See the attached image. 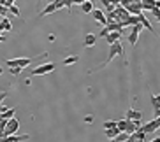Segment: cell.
Here are the masks:
<instances>
[{"label":"cell","mask_w":160,"mask_h":142,"mask_svg":"<svg viewBox=\"0 0 160 142\" xmlns=\"http://www.w3.org/2000/svg\"><path fill=\"white\" fill-rule=\"evenodd\" d=\"M114 56H123V46L122 42H114L113 46H109V51H108V60L102 63V65H99L97 69H104V67L108 65V63H111L114 60Z\"/></svg>","instance_id":"6da1fadb"},{"label":"cell","mask_w":160,"mask_h":142,"mask_svg":"<svg viewBox=\"0 0 160 142\" xmlns=\"http://www.w3.org/2000/svg\"><path fill=\"white\" fill-rule=\"evenodd\" d=\"M120 5H122L123 9L127 11L130 16H139L142 12L141 9V2L139 0H134V2H128V0H123V2H120Z\"/></svg>","instance_id":"7a4b0ae2"},{"label":"cell","mask_w":160,"mask_h":142,"mask_svg":"<svg viewBox=\"0 0 160 142\" xmlns=\"http://www.w3.org/2000/svg\"><path fill=\"white\" fill-rule=\"evenodd\" d=\"M57 69V65L55 63H51V62H48V63H42V65H39V67H35L32 70V76H44V74H49V72H53Z\"/></svg>","instance_id":"3957f363"},{"label":"cell","mask_w":160,"mask_h":142,"mask_svg":"<svg viewBox=\"0 0 160 142\" xmlns=\"http://www.w3.org/2000/svg\"><path fill=\"white\" fill-rule=\"evenodd\" d=\"M33 60H35V58H16V60H7L5 63H7V67H9V69H14V67L25 69V67H28Z\"/></svg>","instance_id":"277c9868"},{"label":"cell","mask_w":160,"mask_h":142,"mask_svg":"<svg viewBox=\"0 0 160 142\" xmlns=\"http://www.w3.org/2000/svg\"><path fill=\"white\" fill-rule=\"evenodd\" d=\"M158 128H160V119H158V118H153L151 121H148L146 125H142L141 130H142L144 133H153V132H157Z\"/></svg>","instance_id":"5b68a950"},{"label":"cell","mask_w":160,"mask_h":142,"mask_svg":"<svg viewBox=\"0 0 160 142\" xmlns=\"http://www.w3.org/2000/svg\"><path fill=\"white\" fill-rule=\"evenodd\" d=\"M142 30L141 25H136V26H132V32L127 33V39H128V44L130 46H136L137 40H139V32Z\"/></svg>","instance_id":"8992f818"},{"label":"cell","mask_w":160,"mask_h":142,"mask_svg":"<svg viewBox=\"0 0 160 142\" xmlns=\"http://www.w3.org/2000/svg\"><path fill=\"white\" fill-rule=\"evenodd\" d=\"M137 18H139V25H141L142 28L150 30V32L153 33V35H157V39H160V37H158V33L155 32V28H153V26H151V23H150V21H148V18H146V16H144V12H141V14L137 16Z\"/></svg>","instance_id":"52a82bcc"},{"label":"cell","mask_w":160,"mask_h":142,"mask_svg":"<svg viewBox=\"0 0 160 142\" xmlns=\"http://www.w3.org/2000/svg\"><path fill=\"white\" fill-rule=\"evenodd\" d=\"M125 119H127V121H139V123H141L142 112L141 111H136V109H128L127 112H125Z\"/></svg>","instance_id":"ba28073f"},{"label":"cell","mask_w":160,"mask_h":142,"mask_svg":"<svg viewBox=\"0 0 160 142\" xmlns=\"http://www.w3.org/2000/svg\"><path fill=\"white\" fill-rule=\"evenodd\" d=\"M92 16L95 18V21L100 25H104V26H108V18H106V12L100 9H93L92 11Z\"/></svg>","instance_id":"9c48e42d"},{"label":"cell","mask_w":160,"mask_h":142,"mask_svg":"<svg viewBox=\"0 0 160 142\" xmlns=\"http://www.w3.org/2000/svg\"><path fill=\"white\" fill-rule=\"evenodd\" d=\"M30 135H9L5 139H0V142H23V140H28Z\"/></svg>","instance_id":"30bf717a"},{"label":"cell","mask_w":160,"mask_h":142,"mask_svg":"<svg viewBox=\"0 0 160 142\" xmlns=\"http://www.w3.org/2000/svg\"><path fill=\"white\" fill-rule=\"evenodd\" d=\"M122 35H123V30H122V32H111V33L108 35V37H106V40H108L109 46H113L114 42H120Z\"/></svg>","instance_id":"8fae6325"},{"label":"cell","mask_w":160,"mask_h":142,"mask_svg":"<svg viewBox=\"0 0 160 142\" xmlns=\"http://www.w3.org/2000/svg\"><path fill=\"white\" fill-rule=\"evenodd\" d=\"M139 128H141V123H139V121H128L125 133H127V135H132V133H136Z\"/></svg>","instance_id":"7c38bea8"},{"label":"cell","mask_w":160,"mask_h":142,"mask_svg":"<svg viewBox=\"0 0 160 142\" xmlns=\"http://www.w3.org/2000/svg\"><path fill=\"white\" fill-rule=\"evenodd\" d=\"M95 42H97V35H95V33H88L86 39H85V42H83V46L85 47H93Z\"/></svg>","instance_id":"4fadbf2b"},{"label":"cell","mask_w":160,"mask_h":142,"mask_svg":"<svg viewBox=\"0 0 160 142\" xmlns=\"http://www.w3.org/2000/svg\"><path fill=\"white\" fill-rule=\"evenodd\" d=\"M55 11H57V9H55V4L51 2V4H48L46 7H44V9L41 11V12H39V18H42V16H48V14H53Z\"/></svg>","instance_id":"5bb4252c"},{"label":"cell","mask_w":160,"mask_h":142,"mask_svg":"<svg viewBox=\"0 0 160 142\" xmlns=\"http://www.w3.org/2000/svg\"><path fill=\"white\" fill-rule=\"evenodd\" d=\"M79 7H81V11H83V12H86V14H88V12H92V11H93V2H92V0H83V4H81Z\"/></svg>","instance_id":"9a60e30c"},{"label":"cell","mask_w":160,"mask_h":142,"mask_svg":"<svg viewBox=\"0 0 160 142\" xmlns=\"http://www.w3.org/2000/svg\"><path fill=\"white\" fill-rule=\"evenodd\" d=\"M100 4H104V7H106V11H108V14H109V12H114V9H116V5L120 4V2H109V0H102Z\"/></svg>","instance_id":"2e32d148"},{"label":"cell","mask_w":160,"mask_h":142,"mask_svg":"<svg viewBox=\"0 0 160 142\" xmlns=\"http://www.w3.org/2000/svg\"><path fill=\"white\" fill-rule=\"evenodd\" d=\"M155 2H157V0H142V2H141V9L142 11L155 9Z\"/></svg>","instance_id":"e0dca14e"},{"label":"cell","mask_w":160,"mask_h":142,"mask_svg":"<svg viewBox=\"0 0 160 142\" xmlns=\"http://www.w3.org/2000/svg\"><path fill=\"white\" fill-rule=\"evenodd\" d=\"M120 130H118V128H111V130H104V135H106V137L108 139H111V140H113V139H116L118 135H120Z\"/></svg>","instance_id":"ac0fdd59"},{"label":"cell","mask_w":160,"mask_h":142,"mask_svg":"<svg viewBox=\"0 0 160 142\" xmlns=\"http://www.w3.org/2000/svg\"><path fill=\"white\" fill-rule=\"evenodd\" d=\"M150 100H151V105H153V111H158L160 109V95H150Z\"/></svg>","instance_id":"d6986e66"},{"label":"cell","mask_w":160,"mask_h":142,"mask_svg":"<svg viewBox=\"0 0 160 142\" xmlns=\"http://www.w3.org/2000/svg\"><path fill=\"white\" fill-rule=\"evenodd\" d=\"M0 28H2V32H11V30H12V25H11V21L7 18H2V21H0Z\"/></svg>","instance_id":"ffe728a7"},{"label":"cell","mask_w":160,"mask_h":142,"mask_svg":"<svg viewBox=\"0 0 160 142\" xmlns=\"http://www.w3.org/2000/svg\"><path fill=\"white\" fill-rule=\"evenodd\" d=\"M78 60H79V56H78V54H72V56H67L62 63H63L65 67H69V65H74V63H78Z\"/></svg>","instance_id":"44dd1931"},{"label":"cell","mask_w":160,"mask_h":142,"mask_svg":"<svg viewBox=\"0 0 160 142\" xmlns=\"http://www.w3.org/2000/svg\"><path fill=\"white\" fill-rule=\"evenodd\" d=\"M16 109H18V107H11V109L7 111V112H4L2 116H0V118H2V119H5V121H9V119H12V116L16 114Z\"/></svg>","instance_id":"7402d4cb"},{"label":"cell","mask_w":160,"mask_h":142,"mask_svg":"<svg viewBox=\"0 0 160 142\" xmlns=\"http://www.w3.org/2000/svg\"><path fill=\"white\" fill-rule=\"evenodd\" d=\"M127 119H122V121H116V128L118 130H120V132H125V130H127Z\"/></svg>","instance_id":"603a6c76"},{"label":"cell","mask_w":160,"mask_h":142,"mask_svg":"<svg viewBox=\"0 0 160 142\" xmlns=\"http://www.w3.org/2000/svg\"><path fill=\"white\" fill-rule=\"evenodd\" d=\"M7 11H11V12H12V14H14L16 18H21V11H19V7H18V5H14V4H12V5H11V7H9Z\"/></svg>","instance_id":"cb8c5ba5"},{"label":"cell","mask_w":160,"mask_h":142,"mask_svg":"<svg viewBox=\"0 0 160 142\" xmlns=\"http://www.w3.org/2000/svg\"><path fill=\"white\" fill-rule=\"evenodd\" d=\"M111 128H116V121H113V119L104 121V130H111Z\"/></svg>","instance_id":"d4e9b609"},{"label":"cell","mask_w":160,"mask_h":142,"mask_svg":"<svg viewBox=\"0 0 160 142\" xmlns=\"http://www.w3.org/2000/svg\"><path fill=\"white\" fill-rule=\"evenodd\" d=\"M127 140H128V135L125 132H122L116 139H113V142H127Z\"/></svg>","instance_id":"484cf974"},{"label":"cell","mask_w":160,"mask_h":142,"mask_svg":"<svg viewBox=\"0 0 160 142\" xmlns=\"http://www.w3.org/2000/svg\"><path fill=\"white\" fill-rule=\"evenodd\" d=\"M53 4H55V9H63V7H65V5H63V0H55V2H53Z\"/></svg>","instance_id":"4316f807"},{"label":"cell","mask_w":160,"mask_h":142,"mask_svg":"<svg viewBox=\"0 0 160 142\" xmlns=\"http://www.w3.org/2000/svg\"><path fill=\"white\" fill-rule=\"evenodd\" d=\"M109 33H111V32H109V30H108V26H104V28L100 30V37H102V39H106V37H108V35H109Z\"/></svg>","instance_id":"83f0119b"},{"label":"cell","mask_w":160,"mask_h":142,"mask_svg":"<svg viewBox=\"0 0 160 142\" xmlns=\"http://www.w3.org/2000/svg\"><path fill=\"white\" fill-rule=\"evenodd\" d=\"M21 70H23V69L14 67V69H11V74H12V76H19V74H21Z\"/></svg>","instance_id":"f1b7e54d"},{"label":"cell","mask_w":160,"mask_h":142,"mask_svg":"<svg viewBox=\"0 0 160 142\" xmlns=\"http://www.w3.org/2000/svg\"><path fill=\"white\" fill-rule=\"evenodd\" d=\"M5 125H7V121L0 118V132H4V130H5Z\"/></svg>","instance_id":"f546056e"},{"label":"cell","mask_w":160,"mask_h":142,"mask_svg":"<svg viewBox=\"0 0 160 142\" xmlns=\"http://www.w3.org/2000/svg\"><path fill=\"white\" fill-rule=\"evenodd\" d=\"M63 5H65L69 11H71V9H72V0H63Z\"/></svg>","instance_id":"4dcf8cb0"},{"label":"cell","mask_w":160,"mask_h":142,"mask_svg":"<svg viewBox=\"0 0 160 142\" xmlns=\"http://www.w3.org/2000/svg\"><path fill=\"white\" fill-rule=\"evenodd\" d=\"M7 111H9V109H7V105L0 104V116H2V114H4V112H7Z\"/></svg>","instance_id":"1f68e13d"},{"label":"cell","mask_w":160,"mask_h":142,"mask_svg":"<svg viewBox=\"0 0 160 142\" xmlns=\"http://www.w3.org/2000/svg\"><path fill=\"white\" fill-rule=\"evenodd\" d=\"M7 97V91H0V104H2V100Z\"/></svg>","instance_id":"d6a6232c"},{"label":"cell","mask_w":160,"mask_h":142,"mask_svg":"<svg viewBox=\"0 0 160 142\" xmlns=\"http://www.w3.org/2000/svg\"><path fill=\"white\" fill-rule=\"evenodd\" d=\"M93 121V116H85V123H92Z\"/></svg>","instance_id":"836d02e7"},{"label":"cell","mask_w":160,"mask_h":142,"mask_svg":"<svg viewBox=\"0 0 160 142\" xmlns=\"http://www.w3.org/2000/svg\"><path fill=\"white\" fill-rule=\"evenodd\" d=\"M0 14H2V16L7 14V9H5V7H2V5H0Z\"/></svg>","instance_id":"e575fe53"},{"label":"cell","mask_w":160,"mask_h":142,"mask_svg":"<svg viewBox=\"0 0 160 142\" xmlns=\"http://www.w3.org/2000/svg\"><path fill=\"white\" fill-rule=\"evenodd\" d=\"M151 12H153V16H155V18H157V16L160 14V9H151Z\"/></svg>","instance_id":"d590c367"},{"label":"cell","mask_w":160,"mask_h":142,"mask_svg":"<svg viewBox=\"0 0 160 142\" xmlns=\"http://www.w3.org/2000/svg\"><path fill=\"white\" fill-rule=\"evenodd\" d=\"M153 112H155V118L160 119V109H158V111H153Z\"/></svg>","instance_id":"8d00e7d4"},{"label":"cell","mask_w":160,"mask_h":142,"mask_svg":"<svg viewBox=\"0 0 160 142\" xmlns=\"http://www.w3.org/2000/svg\"><path fill=\"white\" fill-rule=\"evenodd\" d=\"M155 9H160V0H157V2H155Z\"/></svg>","instance_id":"74e56055"},{"label":"cell","mask_w":160,"mask_h":142,"mask_svg":"<svg viewBox=\"0 0 160 142\" xmlns=\"http://www.w3.org/2000/svg\"><path fill=\"white\" fill-rule=\"evenodd\" d=\"M4 40H5V37L2 35V33H0V42H4Z\"/></svg>","instance_id":"f35d334b"},{"label":"cell","mask_w":160,"mask_h":142,"mask_svg":"<svg viewBox=\"0 0 160 142\" xmlns=\"http://www.w3.org/2000/svg\"><path fill=\"white\" fill-rule=\"evenodd\" d=\"M151 142H160V137H155V139H153Z\"/></svg>","instance_id":"ab89813d"},{"label":"cell","mask_w":160,"mask_h":142,"mask_svg":"<svg viewBox=\"0 0 160 142\" xmlns=\"http://www.w3.org/2000/svg\"><path fill=\"white\" fill-rule=\"evenodd\" d=\"M155 19H157V21H158V23H160V14H158V16H157V18H155Z\"/></svg>","instance_id":"60d3db41"},{"label":"cell","mask_w":160,"mask_h":142,"mask_svg":"<svg viewBox=\"0 0 160 142\" xmlns=\"http://www.w3.org/2000/svg\"><path fill=\"white\" fill-rule=\"evenodd\" d=\"M0 74H2V69H0Z\"/></svg>","instance_id":"b9f144b4"}]
</instances>
